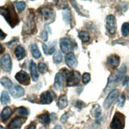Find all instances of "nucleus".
<instances>
[{"label": "nucleus", "mask_w": 129, "mask_h": 129, "mask_svg": "<svg viewBox=\"0 0 129 129\" xmlns=\"http://www.w3.org/2000/svg\"><path fill=\"white\" fill-rule=\"evenodd\" d=\"M0 14L4 17V18L7 20L9 25L12 28L18 24V17L17 15L12 4H7L4 7H0Z\"/></svg>", "instance_id": "obj_1"}, {"label": "nucleus", "mask_w": 129, "mask_h": 129, "mask_svg": "<svg viewBox=\"0 0 129 129\" xmlns=\"http://www.w3.org/2000/svg\"><path fill=\"white\" fill-rule=\"evenodd\" d=\"M0 82H1V84L3 86L8 89V90L10 91V93L14 98H21L25 94V90L23 88L19 86H14L13 82L7 77L3 78L2 79L0 80Z\"/></svg>", "instance_id": "obj_2"}, {"label": "nucleus", "mask_w": 129, "mask_h": 129, "mask_svg": "<svg viewBox=\"0 0 129 129\" xmlns=\"http://www.w3.org/2000/svg\"><path fill=\"white\" fill-rule=\"evenodd\" d=\"M125 72H126V67L125 65H123L118 71H116L115 74L112 75L109 77L108 85H107V87L105 88V91L109 90L112 88H113L120 80H122V78H124L125 75Z\"/></svg>", "instance_id": "obj_3"}, {"label": "nucleus", "mask_w": 129, "mask_h": 129, "mask_svg": "<svg viewBox=\"0 0 129 129\" xmlns=\"http://www.w3.org/2000/svg\"><path fill=\"white\" fill-rule=\"evenodd\" d=\"M111 129H123L124 127V116L116 113L110 124Z\"/></svg>", "instance_id": "obj_4"}, {"label": "nucleus", "mask_w": 129, "mask_h": 129, "mask_svg": "<svg viewBox=\"0 0 129 129\" xmlns=\"http://www.w3.org/2000/svg\"><path fill=\"white\" fill-rule=\"evenodd\" d=\"M67 85L68 86H74L78 85L80 81V74L78 71L67 72Z\"/></svg>", "instance_id": "obj_5"}, {"label": "nucleus", "mask_w": 129, "mask_h": 129, "mask_svg": "<svg viewBox=\"0 0 129 129\" xmlns=\"http://www.w3.org/2000/svg\"><path fill=\"white\" fill-rule=\"evenodd\" d=\"M0 66L2 69L7 72H9L11 71L12 68V62L9 54H5L0 59Z\"/></svg>", "instance_id": "obj_6"}, {"label": "nucleus", "mask_w": 129, "mask_h": 129, "mask_svg": "<svg viewBox=\"0 0 129 129\" xmlns=\"http://www.w3.org/2000/svg\"><path fill=\"white\" fill-rule=\"evenodd\" d=\"M15 78L18 80V82L22 84V85L28 86L30 83L29 75H28L25 71H21L18 73H17L15 75Z\"/></svg>", "instance_id": "obj_7"}, {"label": "nucleus", "mask_w": 129, "mask_h": 129, "mask_svg": "<svg viewBox=\"0 0 129 129\" xmlns=\"http://www.w3.org/2000/svg\"><path fill=\"white\" fill-rule=\"evenodd\" d=\"M106 26L109 32L111 34H114L116 33V18L113 15H109L106 18Z\"/></svg>", "instance_id": "obj_8"}, {"label": "nucleus", "mask_w": 129, "mask_h": 129, "mask_svg": "<svg viewBox=\"0 0 129 129\" xmlns=\"http://www.w3.org/2000/svg\"><path fill=\"white\" fill-rule=\"evenodd\" d=\"M118 94H119L118 89H113V90H112L109 93V94L108 95L107 98H106L105 101V102H104V107L105 109L109 108L110 106L112 105V104L114 102V101L116 99L117 96H118Z\"/></svg>", "instance_id": "obj_9"}, {"label": "nucleus", "mask_w": 129, "mask_h": 129, "mask_svg": "<svg viewBox=\"0 0 129 129\" xmlns=\"http://www.w3.org/2000/svg\"><path fill=\"white\" fill-rule=\"evenodd\" d=\"M55 93L52 91H45L41 95V102L44 105H48L52 102L55 98Z\"/></svg>", "instance_id": "obj_10"}, {"label": "nucleus", "mask_w": 129, "mask_h": 129, "mask_svg": "<svg viewBox=\"0 0 129 129\" xmlns=\"http://www.w3.org/2000/svg\"><path fill=\"white\" fill-rule=\"evenodd\" d=\"M41 14L44 17V18L48 21H52L55 18V14L51 8L44 7L41 9Z\"/></svg>", "instance_id": "obj_11"}, {"label": "nucleus", "mask_w": 129, "mask_h": 129, "mask_svg": "<svg viewBox=\"0 0 129 129\" xmlns=\"http://www.w3.org/2000/svg\"><path fill=\"white\" fill-rule=\"evenodd\" d=\"M66 63L67 64L69 67L71 68H75V67H77L78 65V62L75 55L73 54L72 52H68L66 55Z\"/></svg>", "instance_id": "obj_12"}, {"label": "nucleus", "mask_w": 129, "mask_h": 129, "mask_svg": "<svg viewBox=\"0 0 129 129\" xmlns=\"http://www.w3.org/2000/svg\"><path fill=\"white\" fill-rule=\"evenodd\" d=\"M60 48L62 52L64 53H68L71 48V43L68 38H62L60 40Z\"/></svg>", "instance_id": "obj_13"}, {"label": "nucleus", "mask_w": 129, "mask_h": 129, "mask_svg": "<svg viewBox=\"0 0 129 129\" xmlns=\"http://www.w3.org/2000/svg\"><path fill=\"white\" fill-rule=\"evenodd\" d=\"M107 64L110 67H116L120 64V57L116 55H111L107 59Z\"/></svg>", "instance_id": "obj_14"}, {"label": "nucleus", "mask_w": 129, "mask_h": 129, "mask_svg": "<svg viewBox=\"0 0 129 129\" xmlns=\"http://www.w3.org/2000/svg\"><path fill=\"white\" fill-rule=\"evenodd\" d=\"M24 120L21 117H16L8 125L9 129H20L22 124H23Z\"/></svg>", "instance_id": "obj_15"}, {"label": "nucleus", "mask_w": 129, "mask_h": 129, "mask_svg": "<svg viewBox=\"0 0 129 129\" xmlns=\"http://www.w3.org/2000/svg\"><path fill=\"white\" fill-rule=\"evenodd\" d=\"M63 83H64V76L63 75L62 73H57L56 75H55V87L56 89H60L62 88V86H63Z\"/></svg>", "instance_id": "obj_16"}, {"label": "nucleus", "mask_w": 129, "mask_h": 129, "mask_svg": "<svg viewBox=\"0 0 129 129\" xmlns=\"http://www.w3.org/2000/svg\"><path fill=\"white\" fill-rule=\"evenodd\" d=\"M14 54L18 60H21L25 57V50L21 45L17 46L14 49Z\"/></svg>", "instance_id": "obj_17"}, {"label": "nucleus", "mask_w": 129, "mask_h": 129, "mask_svg": "<svg viewBox=\"0 0 129 129\" xmlns=\"http://www.w3.org/2000/svg\"><path fill=\"white\" fill-rule=\"evenodd\" d=\"M30 72H31V76L33 78V81H37L39 78V74L37 72V65L34 62H33V61L30 63Z\"/></svg>", "instance_id": "obj_18"}, {"label": "nucleus", "mask_w": 129, "mask_h": 129, "mask_svg": "<svg viewBox=\"0 0 129 129\" xmlns=\"http://www.w3.org/2000/svg\"><path fill=\"white\" fill-rule=\"evenodd\" d=\"M12 114V111H11V109L9 107H6L3 109L2 113H1V119L3 121H7L10 116Z\"/></svg>", "instance_id": "obj_19"}, {"label": "nucleus", "mask_w": 129, "mask_h": 129, "mask_svg": "<svg viewBox=\"0 0 129 129\" xmlns=\"http://www.w3.org/2000/svg\"><path fill=\"white\" fill-rule=\"evenodd\" d=\"M67 104H68V102H67V98L66 95H61L59 98L58 101V106L60 109H63L64 108H66L67 106Z\"/></svg>", "instance_id": "obj_20"}, {"label": "nucleus", "mask_w": 129, "mask_h": 129, "mask_svg": "<svg viewBox=\"0 0 129 129\" xmlns=\"http://www.w3.org/2000/svg\"><path fill=\"white\" fill-rule=\"evenodd\" d=\"M31 52H32L33 56L36 59H39L41 55L40 50H39V48H38V47L36 44H33L31 45Z\"/></svg>", "instance_id": "obj_21"}, {"label": "nucleus", "mask_w": 129, "mask_h": 129, "mask_svg": "<svg viewBox=\"0 0 129 129\" xmlns=\"http://www.w3.org/2000/svg\"><path fill=\"white\" fill-rule=\"evenodd\" d=\"M39 120L44 125H48L50 122V116L48 113H44L38 116Z\"/></svg>", "instance_id": "obj_22"}, {"label": "nucleus", "mask_w": 129, "mask_h": 129, "mask_svg": "<svg viewBox=\"0 0 129 129\" xmlns=\"http://www.w3.org/2000/svg\"><path fill=\"white\" fill-rule=\"evenodd\" d=\"M62 59H63V56H62V54L59 51H56L54 53L53 55V62L55 63H59L62 62Z\"/></svg>", "instance_id": "obj_23"}, {"label": "nucleus", "mask_w": 129, "mask_h": 129, "mask_svg": "<svg viewBox=\"0 0 129 129\" xmlns=\"http://www.w3.org/2000/svg\"><path fill=\"white\" fill-rule=\"evenodd\" d=\"M63 20L67 22V23H69L71 20V11L69 9H65L63 12Z\"/></svg>", "instance_id": "obj_24"}, {"label": "nucleus", "mask_w": 129, "mask_h": 129, "mask_svg": "<svg viewBox=\"0 0 129 129\" xmlns=\"http://www.w3.org/2000/svg\"><path fill=\"white\" fill-rule=\"evenodd\" d=\"M1 102L3 105L8 104L10 102V98L9 96V93L7 91H3L1 95Z\"/></svg>", "instance_id": "obj_25"}, {"label": "nucleus", "mask_w": 129, "mask_h": 129, "mask_svg": "<svg viewBox=\"0 0 129 129\" xmlns=\"http://www.w3.org/2000/svg\"><path fill=\"white\" fill-rule=\"evenodd\" d=\"M92 114L95 118H98L101 115V107L98 105H95L92 109Z\"/></svg>", "instance_id": "obj_26"}, {"label": "nucleus", "mask_w": 129, "mask_h": 129, "mask_svg": "<svg viewBox=\"0 0 129 129\" xmlns=\"http://www.w3.org/2000/svg\"><path fill=\"white\" fill-rule=\"evenodd\" d=\"M79 38L81 40L84 42H87L89 41V35L87 32H85V31H81L79 33V35H78Z\"/></svg>", "instance_id": "obj_27"}, {"label": "nucleus", "mask_w": 129, "mask_h": 129, "mask_svg": "<svg viewBox=\"0 0 129 129\" xmlns=\"http://www.w3.org/2000/svg\"><path fill=\"white\" fill-rule=\"evenodd\" d=\"M121 32H122V35L124 37H127L129 34V23L125 22V23L123 24L121 28Z\"/></svg>", "instance_id": "obj_28"}, {"label": "nucleus", "mask_w": 129, "mask_h": 129, "mask_svg": "<svg viewBox=\"0 0 129 129\" xmlns=\"http://www.w3.org/2000/svg\"><path fill=\"white\" fill-rule=\"evenodd\" d=\"M14 4L16 6V7H17V10H18L19 12L23 11L24 9L25 8V6H26L25 2H18V1H17V2H14Z\"/></svg>", "instance_id": "obj_29"}, {"label": "nucleus", "mask_w": 129, "mask_h": 129, "mask_svg": "<svg viewBox=\"0 0 129 129\" xmlns=\"http://www.w3.org/2000/svg\"><path fill=\"white\" fill-rule=\"evenodd\" d=\"M42 47H43V50H44V53H45L46 55H52L54 52V50H55V47L54 46H52L51 48L49 49V48H48V46L46 45L45 44H43Z\"/></svg>", "instance_id": "obj_30"}, {"label": "nucleus", "mask_w": 129, "mask_h": 129, "mask_svg": "<svg viewBox=\"0 0 129 129\" xmlns=\"http://www.w3.org/2000/svg\"><path fill=\"white\" fill-rule=\"evenodd\" d=\"M16 111H17V113L21 116H27L29 114V111H28V109L25 107H19L17 109Z\"/></svg>", "instance_id": "obj_31"}, {"label": "nucleus", "mask_w": 129, "mask_h": 129, "mask_svg": "<svg viewBox=\"0 0 129 129\" xmlns=\"http://www.w3.org/2000/svg\"><path fill=\"white\" fill-rule=\"evenodd\" d=\"M38 69H39V71H40V72L44 73V72H46L48 71V67H47L45 63H40L38 64Z\"/></svg>", "instance_id": "obj_32"}, {"label": "nucleus", "mask_w": 129, "mask_h": 129, "mask_svg": "<svg viewBox=\"0 0 129 129\" xmlns=\"http://www.w3.org/2000/svg\"><path fill=\"white\" fill-rule=\"evenodd\" d=\"M124 102H125V96H124V94H121L120 97L118 99V102H117V105H118V106H120V107H122V106L124 105Z\"/></svg>", "instance_id": "obj_33"}, {"label": "nucleus", "mask_w": 129, "mask_h": 129, "mask_svg": "<svg viewBox=\"0 0 129 129\" xmlns=\"http://www.w3.org/2000/svg\"><path fill=\"white\" fill-rule=\"evenodd\" d=\"M90 80V75L89 73H85L83 75H82V82L84 84H86L89 82Z\"/></svg>", "instance_id": "obj_34"}, {"label": "nucleus", "mask_w": 129, "mask_h": 129, "mask_svg": "<svg viewBox=\"0 0 129 129\" xmlns=\"http://www.w3.org/2000/svg\"><path fill=\"white\" fill-rule=\"evenodd\" d=\"M41 38H42V40L44 41H48V33H47V31H45V30H44L42 33H41Z\"/></svg>", "instance_id": "obj_35"}, {"label": "nucleus", "mask_w": 129, "mask_h": 129, "mask_svg": "<svg viewBox=\"0 0 129 129\" xmlns=\"http://www.w3.org/2000/svg\"><path fill=\"white\" fill-rule=\"evenodd\" d=\"M67 118H68V114H67V113H65V114H63V115L62 116V117H61L60 120H61V122H62V123H65L66 120H67Z\"/></svg>", "instance_id": "obj_36"}, {"label": "nucleus", "mask_w": 129, "mask_h": 129, "mask_svg": "<svg viewBox=\"0 0 129 129\" xmlns=\"http://www.w3.org/2000/svg\"><path fill=\"white\" fill-rule=\"evenodd\" d=\"M5 37H6V34L0 29V39H4Z\"/></svg>", "instance_id": "obj_37"}, {"label": "nucleus", "mask_w": 129, "mask_h": 129, "mask_svg": "<svg viewBox=\"0 0 129 129\" xmlns=\"http://www.w3.org/2000/svg\"><path fill=\"white\" fill-rule=\"evenodd\" d=\"M27 129H36V126H35V125H33H33H30Z\"/></svg>", "instance_id": "obj_38"}, {"label": "nucleus", "mask_w": 129, "mask_h": 129, "mask_svg": "<svg viewBox=\"0 0 129 129\" xmlns=\"http://www.w3.org/2000/svg\"><path fill=\"white\" fill-rule=\"evenodd\" d=\"M3 51H4V49H3V46H2V44H0V53L3 52Z\"/></svg>", "instance_id": "obj_39"}, {"label": "nucleus", "mask_w": 129, "mask_h": 129, "mask_svg": "<svg viewBox=\"0 0 129 129\" xmlns=\"http://www.w3.org/2000/svg\"><path fill=\"white\" fill-rule=\"evenodd\" d=\"M54 129H62V127H61V126H59V125H57Z\"/></svg>", "instance_id": "obj_40"}, {"label": "nucleus", "mask_w": 129, "mask_h": 129, "mask_svg": "<svg viewBox=\"0 0 129 129\" xmlns=\"http://www.w3.org/2000/svg\"><path fill=\"white\" fill-rule=\"evenodd\" d=\"M0 129H5L3 127H2V126H0Z\"/></svg>", "instance_id": "obj_41"}]
</instances>
